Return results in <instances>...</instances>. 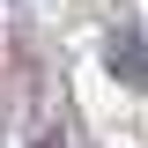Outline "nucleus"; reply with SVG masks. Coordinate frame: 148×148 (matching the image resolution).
<instances>
[{"label":"nucleus","instance_id":"f257e3e1","mask_svg":"<svg viewBox=\"0 0 148 148\" xmlns=\"http://www.w3.org/2000/svg\"><path fill=\"white\" fill-rule=\"evenodd\" d=\"M104 67L119 74V89H141V96H148V30L119 22V30L104 37Z\"/></svg>","mask_w":148,"mask_h":148},{"label":"nucleus","instance_id":"f03ea898","mask_svg":"<svg viewBox=\"0 0 148 148\" xmlns=\"http://www.w3.org/2000/svg\"><path fill=\"white\" fill-rule=\"evenodd\" d=\"M30 148H67V126H52V119H45V126L30 133Z\"/></svg>","mask_w":148,"mask_h":148}]
</instances>
